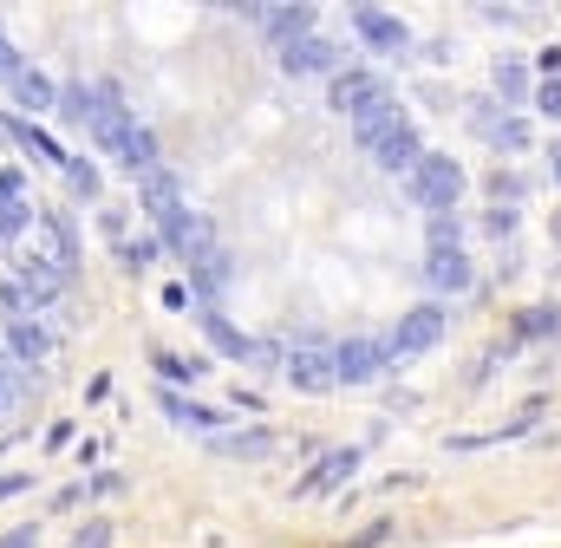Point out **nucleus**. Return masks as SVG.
Here are the masks:
<instances>
[{
    "instance_id": "37",
    "label": "nucleus",
    "mask_w": 561,
    "mask_h": 548,
    "mask_svg": "<svg viewBox=\"0 0 561 548\" xmlns=\"http://www.w3.org/2000/svg\"><path fill=\"white\" fill-rule=\"evenodd\" d=\"M536 111H549V118H561V78H556V85H542V92H536Z\"/></svg>"
},
{
    "instance_id": "18",
    "label": "nucleus",
    "mask_w": 561,
    "mask_h": 548,
    "mask_svg": "<svg viewBox=\"0 0 561 548\" xmlns=\"http://www.w3.org/2000/svg\"><path fill=\"white\" fill-rule=\"evenodd\" d=\"M399 124H405V111H399V92H392V98H379L373 111H359V118H353V137L373 150V144H379L386 131H399Z\"/></svg>"
},
{
    "instance_id": "11",
    "label": "nucleus",
    "mask_w": 561,
    "mask_h": 548,
    "mask_svg": "<svg viewBox=\"0 0 561 548\" xmlns=\"http://www.w3.org/2000/svg\"><path fill=\"white\" fill-rule=\"evenodd\" d=\"M163 248H170V255H176L183 268H196V261H203L209 248H222V242H216V229H209V216H196V209H190V216H183V222H176V229L163 235Z\"/></svg>"
},
{
    "instance_id": "12",
    "label": "nucleus",
    "mask_w": 561,
    "mask_h": 548,
    "mask_svg": "<svg viewBox=\"0 0 561 548\" xmlns=\"http://www.w3.org/2000/svg\"><path fill=\"white\" fill-rule=\"evenodd\" d=\"M353 33H359L366 46H379V52H405V46H412L405 20H392V13H379V7H353Z\"/></svg>"
},
{
    "instance_id": "10",
    "label": "nucleus",
    "mask_w": 561,
    "mask_h": 548,
    "mask_svg": "<svg viewBox=\"0 0 561 548\" xmlns=\"http://www.w3.org/2000/svg\"><path fill=\"white\" fill-rule=\"evenodd\" d=\"M340 65V46L333 39H320V33H307V39H288L281 46V72H294V78H307V72H333Z\"/></svg>"
},
{
    "instance_id": "35",
    "label": "nucleus",
    "mask_w": 561,
    "mask_h": 548,
    "mask_svg": "<svg viewBox=\"0 0 561 548\" xmlns=\"http://www.w3.org/2000/svg\"><path fill=\"white\" fill-rule=\"evenodd\" d=\"M549 327H561L556 307H536V314H523V333H549Z\"/></svg>"
},
{
    "instance_id": "39",
    "label": "nucleus",
    "mask_w": 561,
    "mask_h": 548,
    "mask_svg": "<svg viewBox=\"0 0 561 548\" xmlns=\"http://www.w3.org/2000/svg\"><path fill=\"white\" fill-rule=\"evenodd\" d=\"M556 183H561V150H556Z\"/></svg>"
},
{
    "instance_id": "28",
    "label": "nucleus",
    "mask_w": 561,
    "mask_h": 548,
    "mask_svg": "<svg viewBox=\"0 0 561 548\" xmlns=\"http://www.w3.org/2000/svg\"><path fill=\"white\" fill-rule=\"evenodd\" d=\"M157 373H163L170 386H196V379H203V366H196V360H176V353H157Z\"/></svg>"
},
{
    "instance_id": "23",
    "label": "nucleus",
    "mask_w": 561,
    "mask_h": 548,
    "mask_svg": "<svg viewBox=\"0 0 561 548\" xmlns=\"http://www.w3.org/2000/svg\"><path fill=\"white\" fill-rule=\"evenodd\" d=\"M497 98H503V105H523V98H529V72H523V59H503V65H497Z\"/></svg>"
},
{
    "instance_id": "36",
    "label": "nucleus",
    "mask_w": 561,
    "mask_h": 548,
    "mask_svg": "<svg viewBox=\"0 0 561 548\" xmlns=\"http://www.w3.org/2000/svg\"><path fill=\"white\" fill-rule=\"evenodd\" d=\"M78 548H111V523H85L78 529Z\"/></svg>"
},
{
    "instance_id": "29",
    "label": "nucleus",
    "mask_w": 561,
    "mask_h": 548,
    "mask_svg": "<svg viewBox=\"0 0 561 548\" xmlns=\"http://www.w3.org/2000/svg\"><path fill=\"white\" fill-rule=\"evenodd\" d=\"M458 242H464V222H458V209H451V216H431V255H438V248H458Z\"/></svg>"
},
{
    "instance_id": "13",
    "label": "nucleus",
    "mask_w": 561,
    "mask_h": 548,
    "mask_svg": "<svg viewBox=\"0 0 561 548\" xmlns=\"http://www.w3.org/2000/svg\"><path fill=\"white\" fill-rule=\"evenodd\" d=\"M373 157H379V170H386V176H412V170H418V157H425V144H418V131H412V124H399V131H386V137L373 144Z\"/></svg>"
},
{
    "instance_id": "32",
    "label": "nucleus",
    "mask_w": 561,
    "mask_h": 548,
    "mask_svg": "<svg viewBox=\"0 0 561 548\" xmlns=\"http://www.w3.org/2000/svg\"><path fill=\"white\" fill-rule=\"evenodd\" d=\"M484 229H490L497 242H503V235H516V209H490V216H484Z\"/></svg>"
},
{
    "instance_id": "38",
    "label": "nucleus",
    "mask_w": 561,
    "mask_h": 548,
    "mask_svg": "<svg viewBox=\"0 0 561 548\" xmlns=\"http://www.w3.org/2000/svg\"><path fill=\"white\" fill-rule=\"evenodd\" d=\"M33 543H39V529H13V536H7L0 548H33Z\"/></svg>"
},
{
    "instance_id": "8",
    "label": "nucleus",
    "mask_w": 561,
    "mask_h": 548,
    "mask_svg": "<svg viewBox=\"0 0 561 548\" xmlns=\"http://www.w3.org/2000/svg\"><path fill=\"white\" fill-rule=\"evenodd\" d=\"M379 98H392V85L379 78V72H333V111H346V118H359V111H373Z\"/></svg>"
},
{
    "instance_id": "27",
    "label": "nucleus",
    "mask_w": 561,
    "mask_h": 548,
    "mask_svg": "<svg viewBox=\"0 0 561 548\" xmlns=\"http://www.w3.org/2000/svg\"><path fill=\"white\" fill-rule=\"evenodd\" d=\"M59 118L65 124H92V85H65L59 92Z\"/></svg>"
},
{
    "instance_id": "4",
    "label": "nucleus",
    "mask_w": 561,
    "mask_h": 548,
    "mask_svg": "<svg viewBox=\"0 0 561 548\" xmlns=\"http://www.w3.org/2000/svg\"><path fill=\"white\" fill-rule=\"evenodd\" d=\"M137 196H144V209H150V222H157V242L190 216V203H183V183H176V170L170 163H157L150 176H137Z\"/></svg>"
},
{
    "instance_id": "17",
    "label": "nucleus",
    "mask_w": 561,
    "mask_h": 548,
    "mask_svg": "<svg viewBox=\"0 0 561 548\" xmlns=\"http://www.w3.org/2000/svg\"><path fill=\"white\" fill-rule=\"evenodd\" d=\"M425 281H431L438 294H464V288H471V255H464V248H438V255L425 261Z\"/></svg>"
},
{
    "instance_id": "31",
    "label": "nucleus",
    "mask_w": 561,
    "mask_h": 548,
    "mask_svg": "<svg viewBox=\"0 0 561 548\" xmlns=\"http://www.w3.org/2000/svg\"><path fill=\"white\" fill-rule=\"evenodd\" d=\"M33 490V471H0V503L7 497H26Z\"/></svg>"
},
{
    "instance_id": "19",
    "label": "nucleus",
    "mask_w": 561,
    "mask_h": 548,
    "mask_svg": "<svg viewBox=\"0 0 561 548\" xmlns=\"http://www.w3.org/2000/svg\"><path fill=\"white\" fill-rule=\"evenodd\" d=\"M353 471H359V451H333V458H320V464H314V477L301 484V497H327V490H340Z\"/></svg>"
},
{
    "instance_id": "30",
    "label": "nucleus",
    "mask_w": 561,
    "mask_h": 548,
    "mask_svg": "<svg viewBox=\"0 0 561 548\" xmlns=\"http://www.w3.org/2000/svg\"><path fill=\"white\" fill-rule=\"evenodd\" d=\"M65 183H72L78 196H98V170H92L85 157H65Z\"/></svg>"
},
{
    "instance_id": "22",
    "label": "nucleus",
    "mask_w": 561,
    "mask_h": 548,
    "mask_svg": "<svg viewBox=\"0 0 561 548\" xmlns=\"http://www.w3.org/2000/svg\"><path fill=\"white\" fill-rule=\"evenodd\" d=\"M163 412H170L183 431H216V425H222V412H209V405H190V399H176V392H163Z\"/></svg>"
},
{
    "instance_id": "25",
    "label": "nucleus",
    "mask_w": 561,
    "mask_h": 548,
    "mask_svg": "<svg viewBox=\"0 0 561 548\" xmlns=\"http://www.w3.org/2000/svg\"><path fill=\"white\" fill-rule=\"evenodd\" d=\"M216 451H229V458H268L275 438L268 431H229V438H216Z\"/></svg>"
},
{
    "instance_id": "14",
    "label": "nucleus",
    "mask_w": 561,
    "mask_h": 548,
    "mask_svg": "<svg viewBox=\"0 0 561 548\" xmlns=\"http://www.w3.org/2000/svg\"><path fill=\"white\" fill-rule=\"evenodd\" d=\"M26 229H33V203H26L20 170H7V176H0V242H13V235H26Z\"/></svg>"
},
{
    "instance_id": "6",
    "label": "nucleus",
    "mask_w": 561,
    "mask_h": 548,
    "mask_svg": "<svg viewBox=\"0 0 561 548\" xmlns=\"http://www.w3.org/2000/svg\"><path fill=\"white\" fill-rule=\"evenodd\" d=\"M33 242H39L33 255H39V261H52V268H59V275L72 281V268H78V235H72V222H65L59 209L33 216Z\"/></svg>"
},
{
    "instance_id": "26",
    "label": "nucleus",
    "mask_w": 561,
    "mask_h": 548,
    "mask_svg": "<svg viewBox=\"0 0 561 548\" xmlns=\"http://www.w3.org/2000/svg\"><path fill=\"white\" fill-rule=\"evenodd\" d=\"M26 379H33V373H26V366H13V360L0 353V418H7L13 405H20V392H26Z\"/></svg>"
},
{
    "instance_id": "20",
    "label": "nucleus",
    "mask_w": 561,
    "mask_h": 548,
    "mask_svg": "<svg viewBox=\"0 0 561 548\" xmlns=\"http://www.w3.org/2000/svg\"><path fill=\"white\" fill-rule=\"evenodd\" d=\"M190 288H196V294H209V301H216V294H222V288H229V248H209V255H203V261H196V268H190Z\"/></svg>"
},
{
    "instance_id": "9",
    "label": "nucleus",
    "mask_w": 561,
    "mask_h": 548,
    "mask_svg": "<svg viewBox=\"0 0 561 548\" xmlns=\"http://www.w3.org/2000/svg\"><path fill=\"white\" fill-rule=\"evenodd\" d=\"M13 288H20V301L33 307V314H46L59 294H65V275L52 268V261H39V255H26L20 268H13Z\"/></svg>"
},
{
    "instance_id": "1",
    "label": "nucleus",
    "mask_w": 561,
    "mask_h": 548,
    "mask_svg": "<svg viewBox=\"0 0 561 548\" xmlns=\"http://www.w3.org/2000/svg\"><path fill=\"white\" fill-rule=\"evenodd\" d=\"M405 190L425 203V209H438V216H451L458 209V196H464V170L451 163V157H438V150H425L418 157V170L405 176Z\"/></svg>"
},
{
    "instance_id": "21",
    "label": "nucleus",
    "mask_w": 561,
    "mask_h": 548,
    "mask_svg": "<svg viewBox=\"0 0 561 548\" xmlns=\"http://www.w3.org/2000/svg\"><path fill=\"white\" fill-rule=\"evenodd\" d=\"M203 333H209V346H216V353H229V360H248V353H255V346H248V340H242V333L216 314V307L203 314Z\"/></svg>"
},
{
    "instance_id": "24",
    "label": "nucleus",
    "mask_w": 561,
    "mask_h": 548,
    "mask_svg": "<svg viewBox=\"0 0 561 548\" xmlns=\"http://www.w3.org/2000/svg\"><path fill=\"white\" fill-rule=\"evenodd\" d=\"M477 131H484L490 144H503V150H523V144H529L523 118H477Z\"/></svg>"
},
{
    "instance_id": "33",
    "label": "nucleus",
    "mask_w": 561,
    "mask_h": 548,
    "mask_svg": "<svg viewBox=\"0 0 561 548\" xmlns=\"http://www.w3.org/2000/svg\"><path fill=\"white\" fill-rule=\"evenodd\" d=\"M118 255H124V261H131V268H150V261H157V242H124V248H118Z\"/></svg>"
},
{
    "instance_id": "15",
    "label": "nucleus",
    "mask_w": 561,
    "mask_h": 548,
    "mask_svg": "<svg viewBox=\"0 0 561 548\" xmlns=\"http://www.w3.org/2000/svg\"><path fill=\"white\" fill-rule=\"evenodd\" d=\"M7 92H13L20 111H59V85H52L46 72H33V65H20V72L7 78Z\"/></svg>"
},
{
    "instance_id": "34",
    "label": "nucleus",
    "mask_w": 561,
    "mask_h": 548,
    "mask_svg": "<svg viewBox=\"0 0 561 548\" xmlns=\"http://www.w3.org/2000/svg\"><path fill=\"white\" fill-rule=\"evenodd\" d=\"M13 72H20V46H13V39H7V26H0V85H7Z\"/></svg>"
},
{
    "instance_id": "5",
    "label": "nucleus",
    "mask_w": 561,
    "mask_h": 548,
    "mask_svg": "<svg viewBox=\"0 0 561 548\" xmlns=\"http://www.w3.org/2000/svg\"><path fill=\"white\" fill-rule=\"evenodd\" d=\"M333 366H340V386H373V379H386V373H392L386 340H366V333L340 340V346H333Z\"/></svg>"
},
{
    "instance_id": "16",
    "label": "nucleus",
    "mask_w": 561,
    "mask_h": 548,
    "mask_svg": "<svg viewBox=\"0 0 561 548\" xmlns=\"http://www.w3.org/2000/svg\"><path fill=\"white\" fill-rule=\"evenodd\" d=\"M255 20L268 26V39H281V46H288V39H307L320 13H314V7H255Z\"/></svg>"
},
{
    "instance_id": "7",
    "label": "nucleus",
    "mask_w": 561,
    "mask_h": 548,
    "mask_svg": "<svg viewBox=\"0 0 561 548\" xmlns=\"http://www.w3.org/2000/svg\"><path fill=\"white\" fill-rule=\"evenodd\" d=\"M7 360L26 366V373H39V366L52 360V327H46V314H20V320H7Z\"/></svg>"
},
{
    "instance_id": "3",
    "label": "nucleus",
    "mask_w": 561,
    "mask_h": 548,
    "mask_svg": "<svg viewBox=\"0 0 561 548\" xmlns=\"http://www.w3.org/2000/svg\"><path fill=\"white\" fill-rule=\"evenodd\" d=\"M281 373H288L294 392H333L340 386V366H333V346L327 340H294L288 360H281Z\"/></svg>"
},
{
    "instance_id": "2",
    "label": "nucleus",
    "mask_w": 561,
    "mask_h": 548,
    "mask_svg": "<svg viewBox=\"0 0 561 548\" xmlns=\"http://www.w3.org/2000/svg\"><path fill=\"white\" fill-rule=\"evenodd\" d=\"M438 340H444V307H431V301H425V307H412V314L386 333V360H392V366H405V360L431 353Z\"/></svg>"
}]
</instances>
